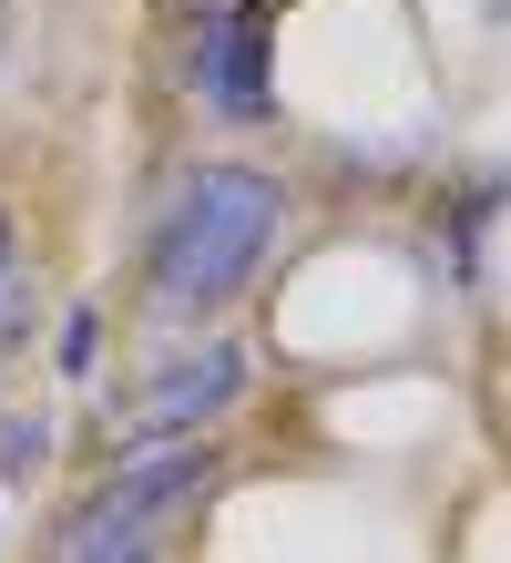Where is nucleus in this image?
<instances>
[{"mask_svg":"<svg viewBox=\"0 0 511 563\" xmlns=\"http://www.w3.org/2000/svg\"><path fill=\"white\" fill-rule=\"evenodd\" d=\"M287 236V185L266 175V164H195V175L175 185V206L154 216V236H144V287H154V318H215L235 308V297L256 287V267L277 256Z\"/></svg>","mask_w":511,"mask_h":563,"instance_id":"obj_1","label":"nucleus"},{"mask_svg":"<svg viewBox=\"0 0 511 563\" xmlns=\"http://www.w3.org/2000/svg\"><path fill=\"white\" fill-rule=\"evenodd\" d=\"M185 82L215 123H266L277 113V21H266V0H195Z\"/></svg>","mask_w":511,"mask_h":563,"instance_id":"obj_2","label":"nucleus"},{"mask_svg":"<svg viewBox=\"0 0 511 563\" xmlns=\"http://www.w3.org/2000/svg\"><path fill=\"white\" fill-rule=\"evenodd\" d=\"M225 472V451H215V430H164V441H133L113 472H102L92 492V512H113V522H144V533H164L175 512H195L204 492H215Z\"/></svg>","mask_w":511,"mask_h":563,"instance_id":"obj_3","label":"nucleus"},{"mask_svg":"<svg viewBox=\"0 0 511 563\" xmlns=\"http://www.w3.org/2000/svg\"><path fill=\"white\" fill-rule=\"evenodd\" d=\"M235 400H246V349L204 339V349H175L113 420H123V441H164V430H215Z\"/></svg>","mask_w":511,"mask_h":563,"instance_id":"obj_4","label":"nucleus"},{"mask_svg":"<svg viewBox=\"0 0 511 563\" xmlns=\"http://www.w3.org/2000/svg\"><path fill=\"white\" fill-rule=\"evenodd\" d=\"M52 563H164V533H144V522H113V512H92V503H82Z\"/></svg>","mask_w":511,"mask_h":563,"instance_id":"obj_5","label":"nucleus"},{"mask_svg":"<svg viewBox=\"0 0 511 563\" xmlns=\"http://www.w3.org/2000/svg\"><path fill=\"white\" fill-rule=\"evenodd\" d=\"M52 472V410H0V492H31Z\"/></svg>","mask_w":511,"mask_h":563,"instance_id":"obj_6","label":"nucleus"},{"mask_svg":"<svg viewBox=\"0 0 511 563\" xmlns=\"http://www.w3.org/2000/svg\"><path fill=\"white\" fill-rule=\"evenodd\" d=\"M92 358H102V318L73 308V318H62V339H52V369L62 379H92Z\"/></svg>","mask_w":511,"mask_h":563,"instance_id":"obj_7","label":"nucleus"},{"mask_svg":"<svg viewBox=\"0 0 511 563\" xmlns=\"http://www.w3.org/2000/svg\"><path fill=\"white\" fill-rule=\"evenodd\" d=\"M11 246H21V236H11V206H0V287H11Z\"/></svg>","mask_w":511,"mask_h":563,"instance_id":"obj_8","label":"nucleus"}]
</instances>
